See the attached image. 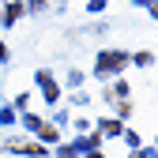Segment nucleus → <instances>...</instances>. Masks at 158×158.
I'll return each instance as SVG.
<instances>
[]
</instances>
